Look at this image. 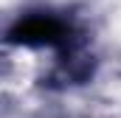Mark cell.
<instances>
[{
	"instance_id": "1",
	"label": "cell",
	"mask_w": 121,
	"mask_h": 118,
	"mask_svg": "<svg viewBox=\"0 0 121 118\" xmlns=\"http://www.w3.org/2000/svg\"><path fill=\"white\" fill-rule=\"evenodd\" d=\"M9 39L14 45H28V48H45V45H56L65 39V25H62L56 17H48V14H34L20 20Z\"/></svg>"
}]
</instances>
